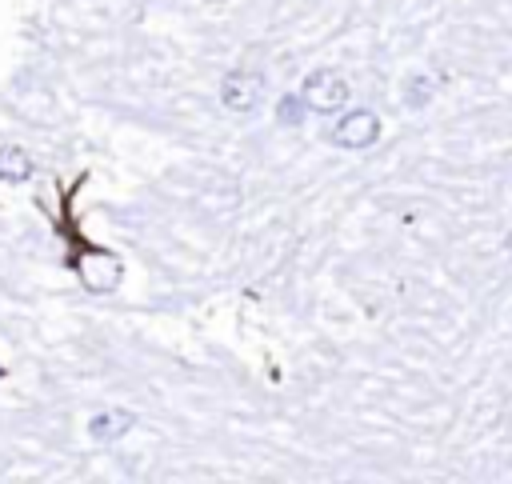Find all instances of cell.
Listing matches in <instances>:
<instances>
[{
    "instance_id": "obj_1",
    "label": "cell",
    "mask_w": 512,
    "mask_h": 484,
    "mask_svg": "<svg viewBox=\"0 0 512 484\" xmlns=\"http://www.w3.org/2000/svg\"><path fill=\"white\" fill-rule=\"evenodd\" d=\"M300 96H304V108H312V112H340L344 104H348V96H352V88H348V80L340 76V72H332V68H316V72H308L304 76V84H300Z\"/></svg>"
},
{
    "instance_id": "obj_2",
    "label": "cell",
    "mask_w": 512,
    "mask_h": 484,
    "mask_svg": "<svg viewBox=\"0 0 512 484\" xmlns=\"http://www.w3.org/2000/svg\"><path fill=\"white\" fill-rule=\"evenodd\" d=\"M376 140H380V116L368 112V108L344 112V116L336 120V128H332V144H340V148H348V152H364V148H372Z\"/></svg>"
},
{
    "instance_id": "obj_3",
    "label": "cell",
    "mask_w": 512,
    "mask_h": 484,
    "mask_svg": "<svg viewBox=\"0 0 512 484\" xmlns=\"http://www.w3.org/2000/svg\"><path fill=\"white\" fill-rule=\"evenodd\" d=\"M76 272L80 280L92 288V292H112L120 280H124V264L116 252H104V248H92L76 260Z\"/></svg>"
},
{
    "instance_id": "obj_4",
    "label": "cell",
    "mask_w": 512,
    "mask_h": 484,
    "mask_svg": "<svg viewBox=\"0 0 512 484\" xmlns=\"http://www.w3.org/2000/svg\"><path fill=\"white\" fill-rule=\"evenodd\" d=\"M260 92H264V76L252 72V68H232V72L220 80V104L232 108V112H248V108H256Z\"/></svg>"
},
{
    "instance_id": "obj_5",
    "label": "cell",
    "mask_w": 512,
    "mask_h": 484,
    "mask_svg": "<svg viewBox=\"0 0 512 484\" xmlns=\"http://www.w3.org/2000/svg\"><path fill=\"white\" fill-rule=\"evenodd\" d=\"M132 424H136V416H132L128 408H100V412L88 420V436H92L96 444H112V440H120Z\"/></svg>"
},
{
    "instance_id": "obj_6",
    "label": "cell",
    "mask_w": 512,
    "mask_h": 484,
    "mask_svg": "<svg viewBox=\"0 0 512 484\" xmlns=\"http://www.w3.org/2000/svg\"><path fill=\"white\" fill-rule=\"evenodd\" d=\"M32 176V156L16 144H4L0 148V180L4 184H24Z\"/></svg>"
},
{
    "instance_id": "obj_7",
    "label": "cell",
    "mask_w": 512,
    "mask_h": 484,
    "mask_svg": "<svg viewBox=\"0 0 512 484\" xmlns=\"http://www.w3.org/2000/svg\"><path fill=\"white\" fill-rule=\"evenodd\" d=\"M432 92H436V80L432 76H412L408 88H404V104L408 108H424L432 100Z\"/></svg>"
},
{
    "instance_id": "obj_8",
    "label": "cell",
    "mask_w": 512,
    "mask_h": 484,
    "mask_svg": "<svg viewBox=\"0 0 512 484\" xmlns=\"http://www.w3.org/2000/svg\"><path fill=\"white\" fill-rule=\"evenodd\" d=\"M276 120L280 124H300L304 120V96L296 92V96H280L276 100Z\"/></svg>"
},
{
    "instance_id": "obj_9",
    "label": "cell",
    "mask_w": 512,
    "mask_h": 484,
    "mask_svg": "<svg viewBox=\"0 0 512 484\" xmlns=\"http://www.w3.org/2000/svg\"><path fill=\"white\" fill-rule=\"evenodd\" d=\"M504 248H508V252H512V232H508V240H504Z\"/></svg>"
}]
</instances>
